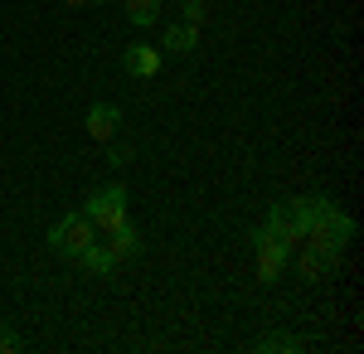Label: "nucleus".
Here are the masks:
<instances>
[{
	"label": "nucleus",
	"instance_id": "1",
	"mask_svg": "<svg viewBox=\"0 0 364 354\" xmlns=\"http://www.w3.org/2000/svg\"><path fill=\"white\" fill-rule=\"evenodd\" d=\"M355 243V218L340 209L336 199H326V194H316V214H311V223H306V243L301 247H311V252H321L326 262H331V272L340 267V252Z\"/></svg>",
	"mask_w": 364,
	"mask_h": 354
},
{
	"label": "nucleus",
	"instance_id": "2",
	"mask_svg": "<svg viewBox=\"0 0 364 354\" xmlns=\"http://www.w3.org/2000/svg\"><path fill=\"white\" fill-rule=\"evenodd\" d=\"M83 214L92 218V228H97V238H107L112 228H122L127 223V185L122 180H112L107 190H97V194H87V204H83Z\"/></svg>",
	"mask_w": 364,
	"mask_h": 354
},
{
	"label": "nucleus",
	"instance_id": "3",
	"mask_svg": "<svg viewBox=\"0 0 364 354\" xmlns=\"http://www.w3.org/2000/svg\"><path fill=\"white\" fill-rule=\"evenodd\" d=\"M87 243H97V228H92L87 214H63L54 228H49V247H54L58 257H68V262H73Z\"/></svg>",
	"mask_w": 364,
	"mask_h": 354
},
{
	"label": "nucleus",
	"instance_id": "4",
	"mask_svg": "<svg viewBox=\"0 0 364 354\" xmlns=\"http://www.w3.org/2000/svg\"><path fill=\"white\" fill-rule=\"evenodd\" d=\"M252 247H257V281H262V286H272V281L282 277V267L291 262V252H287V247H282L262 223L252 228Z\"/></svg>",
	"mask_w": 364,
	"mask_h": 354
},
{
	"label": "nucleus",
	"instance_id": "5",
	"mask_svg": "<svg viewBox=\"0 0 364 354\" xmlns=\"http://www.w3.org/2000/svg\"><path fill=\"white\" fill-rule=\"evenodd\" d=\"M161 63H166V54H161L156 44H132V49L122 54V68H127L132 78H156Z\"/></svg>",
	"mask_w": 364,
	"mask_h": 354
},
{
	"label": "nucleus",
	"instance_id": "6",
	"mask_svg": "<svg viewBox=\"0 0 364 354\" xmlns=\"http://www.w3.org/2000/svg\"><path fill=\"white\" fill-rule=\"evenodd\" d=\"M262 228H267V233H272V238H277L287 252H296V247L306 243V238H301V228L287 218V209H282V204H267V218H262Z\"/></svg>",
	"mask_w": 364,
	"mask_h": 354
},
{
	"label": "nucleus",
	"instance_id": "7",
	"mask_svg": "<svg viewBox=\"0 0 364 354\" xmlns=\"http://www.w3.org/2000/svg\"><path fill=\"white\" fill-rule=\"evenodd\" d=\"M117 127H122V107H112V102H97V107H87V136L92 141H107L117 136Z\"/></svg>",
	"mask_w": 364,
	"mask_h": 354
},
{
	"label": "nucleus",
	"instance_id": "8",
	"mask_svg": "<svg viewBox=\"0 0 364 354\" xmlns=\"http://www.w3.org/2000/svg\"><path fill=\"white\" fill-rule=\"evenodd\" d=\"M107 252H112L117 267H122V262H132V257L141 252V233H136V223H132V218H127L122 228H112V233H107Z\"/></svg>",
	"mask_w": 364,
	"mask_h": 354
},
{
	"label": "nucleus",
	"instance_id": "9",
	"mask_svg": "<svg viewBox=\"0 0 364 354\" xmlns=\"http://www.w3.org/2000/svg\"><path fill=\"white\" fill-rule=\"evenodd\" d=\"M83 272H97V277H107V272H117V262H112V252H107V243L97 238V243H87L78 257H73Z\"/></svg>",
	"mask_w": 364,
	"mask_h": 354
},
{
	"label": "nucleus",
	"instance_id": "10",
	"mask_svg": "<svg viewBox=\"0 0 364 354\" xmlns=\"http://www.w3.org/2000/svg\"><path fill=\"white\" fill-rule=\"evenodd\" d=\"M195 44H199V29L190 25H170L161 34V54H195Z\"/></svg>",
	"mask_w": 364,
	"mask_h": 354
},
{
	"label": "nucleus",
	"instance_id": "11",
	"mask_svg": "<svg viewBox=\"0 0 364 354\" xmlns=\"http://www.w3.org/2000/svg\"><path fill=\"white\" fill-rule=\"evenodd\" d=\"M291 262H296V272L306 277V281H321V277L331 272V262H326L321 252H311V247H296V252H291Z\"/></svg>",
	"mask_w": 364,
	"mask_h": 354
},
{
	"label": "nucleus",
	"instance_id": "12",
	"mask_svg": "<svg viewBox=\"0 0 364 354\" xmlns=\"http://www.w3.org/2000/svg\"><path fill=\"white\" fill-rule=\"evenodd\" d=\"M127 20L136 29H151L161 20V0H127Z\"/></svg>",
	"mask_w": 364,
	"mask_h": 354
},
{
	"label": "nucleus",
	"instance_id": "13",
	"mask_svg": "<svg viewBox=\"0 0 364 354\" xmlns=\"http://www.w3.org/2000/svg\"><path fill=\"white\" fill-rule=\"evenodd\" d=\"M252 350H257V354H296V350H301V340H296V335H262Z\"/></svg>",
	"mask_w": 364,
	"mask_h": 354
},
{
	"label": "nucleus",
	"instance_id": "14",
	"mask_svg": "<svg viewBox=\"0 0 364 354\" xmlns=\"http://www.w3.org/2000/svg\"><path fill=\"white\" fill-rule=\"evenodd\" d=\"M180 15H185V25H190V29H199L204 20H209V0H185Z\"/></svg>",
	"mask_w": 364,
	"mask_h": 354
},
{
	"label": "nucleus",
	"instance_id": "15",
	"mask_svg": "<svg viewBox=\"0 0 364 354\" xmlns=\"http://www.w3.org/2000/svg\"><path fill=\"white\" fill-rule=\"evenodd\" d=\"M20 350H25V340H20L10 326H0V354H20Z\"/></svg>",
	"mask_w": 364,
	"mask_h": 354
},
{
	"label": "nucleus",
	"instance_id": "16",
	"mask_svg": "<svg viewBox=\"0 0 364 354\" xmlns=\"http://www.w3.org/2000/svg\"><path fill=\"white\" fill-rule=\"evenodd\" d=\"M107 146H112V141H107ZM127 161H132V151H127V146H112V170H122Z\"/></svg>",
	"mask_w": 364,
	"mask_h": 354
},
{
	"label": "nucleus",
	"instance_id": "17",
	"mask_svg": "<svg viewBox=\"0 0 364 354\" xmlns=\"http://www.w3.org/2000/svg\"><path fill=\"white\" fill-rule=\"evenodd\" d=\"M63 5H68V10H83V5H92V0H63Z\"/></svg>",
	"mask_w": 364,
	"mask_h": 354
}]
</instances>
